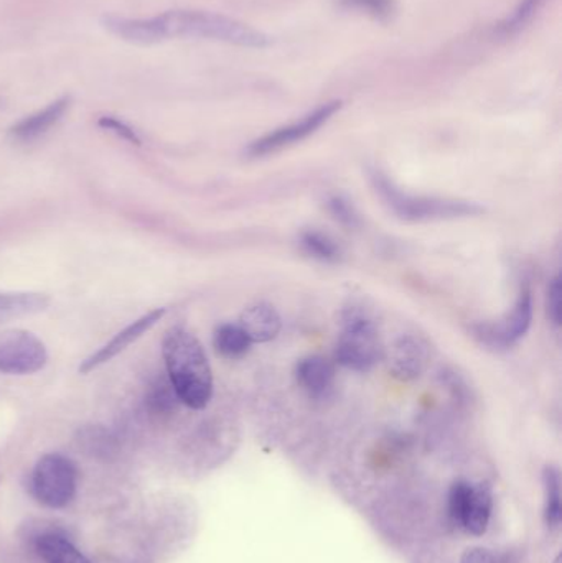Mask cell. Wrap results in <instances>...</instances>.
Returning <instances> with one entry per match:
<instances>
[{
	"instance_id": "cell-1",
	"label": "cell",
	"mask_w": 562,
	"mask_h": 563,
	"mask_svg": "<svg viewBox=\"0 0 562 563\" xmlns=\"http://www.w3.org/2000/svg\"><path fill=\"white\" fill-rule=\"evenodd\" d=\"M102 26L125 42L142 45L172 38L214 40L244 48H266L273 43L267 33L247 23L205 10H168L148 19L108 15Z\"/></svg>"
},
{
	"instance_id": "cell-2",
	"label": "cell",
	"mask_w": 562,
	"mask_h": 563,
	"mask_svg": "<svg viewBox=\"0 0 562 563\" xmlns=\"http://www.w3.org/2000/svg\"><path fill=\"white\" fill-rule=\"evenodd\" d=\"M162 353L178 400L190 409H205L213 396V374L200 341L184 328H172Z\"/></svg>"
},
{
	"instance_id": "cell-3",
	"label": "cell",
	"mask_w": 562,
	"mask_h": 563,
	"mask_svg": "<svg viewBox=\"0 0 562 563\" xmlns=\"http://www.w3.org/2000/svg\"><path fill=\"white\" fill-rule=\"evenodd\" d=\"M376 190L389 208L406 221L454 220L484 213V208L469 201L442 200V198L415 197L403 194L388 178L375 175Z\"/></svg>"
},
{
	"instance_id": "cell-4",
	"label": "cell",
	"mask_w": 562,
	"mask_h": 563,
	"mask_svg": "<svg viewBox=\"0 0 562 563\" xmlns=\"http://www.w3.org/2000/svg\"><path fill=\"white\" fill-rule=\"evenodd\" d=\"M382 356V341L375 321L360 308H349L343 313L342 333L335 351L337 361L349 369L366 373Z\"/></svg>"
},
{
	"instance_id": "cell-5",
	"label": "cell",
	"mask_w": 562,
	"mask_h": 563,
	"mask_svg": "<svg viewBox=\"0 0 562 563\" xmlns=\"http://www.w3.org/2000/svg\"><path fill=\"white\" fill-rule=\"evenodd\" d=\"M33 493L46 508H65L76 493V468L71 460L58 453L40 459L33 470Z\"/></svg>"
},
{
	"instance_id": "cell-6",
	"label": "cell",
	"mask_w": 562,
	"mask_h": 563,
	"mask_svg": "<svg viewBox=\"0 0 562 563\" xmlns=\"http://www.w3.org/2000/svg\"><path fill=\"white\" fill-rule=\"evenodd\" d=\"M48 361L45 344L23 330L0 331V373L12 376L38 373Z\"/></svg>"
},
{
	"instance_id": "cell-7",
	"label": "cell",
	"mask_w": 562,
	"mask_h": 563,
	"mask_svg": "<svg viewBox=\"0 0 562 563\" xmlns=\"http://www.w3.org/2000/svg\"><path fill=\"white\" fill-rule=\"evenodd\" d=\"M340 108H342V101L327 102V104L320 106V108H317L316 111L310 112L300 121L257 139L247 148V154L251 157H264V155L274 154V152L290 147V145L304 141L309 135L316 134L323 124H327L340 111Z\"/></svg>"
},
{
	"instance_id": "cell-8",
	"label": "cell",
	"mask_w": 562,
	"mask_h": 563,
	"mask_svg": "<svg viewBox=\"0 0 562 563\" xmlns=\"http://www.w3.org/2000/svg\"><path fill=\"white\" fill-rule=\"evenodd\" d=\"M533 321V295L528 287L521 288L514 310L498 323L478 324L477 336L491 346L510 347L530 330Z\"/></svg>"
},
{
	"instance_id": "cell-9",
	"label": "cell",
	"mask_w": 562,
	"mask_h": 563,
	"mask_svg": "<svg viewBox=\"0 0 562 563\" xmlns=\"http://www.w3.org/2000/svg\"><path fill=\"white\" fill-rule=\"evenodd\" d=\"M165 314V308H155V310L148 311L144 317L135 320L134 323L129 324L124 330L119 331L109 343H106L101 350L96 351L95 354L82 361L79 366V373L88 374L95 371L96 367L102 366V364L109 363L112 357L121 354L122 351L128 350L134 341H137L142 334L147 333L152 327Z\"/></svg>"
},
{
	"instance_id": "cell-10",
	"label": "cell",
	"mask_w": 562,
	"mask_h": 563,
	"mask_svg": "<svg viewBox=\"0 0 562 563\" xmlns=\"http://www.w3.org/2000/svg\"><path fill=\"white\" fill-rule=\"evenodd\" d=\"M69 102H71L69 96H63L46 108L36 111L35 114L26 115L25 119L12 125L9 132L10 137L19 142H32L42 137L53 125L62 121L63 115L68 111Z\"/></svg>"
},
{
	"instance_id": "cell-11",
	"label": "cell",
	"mask_w": 562,
	"mask_h": 563,
	"mask_svg": "<svg viewBox=\"0 0 562 563\" xmlns=\"http://www.w3.org/2000/svg\"><path fill=\"white\" fill-rule=\"evenodd\" d=\"M428 364V350L415 336H403L393 347L392 367L393 376L399 380H415L421 376Z\"/></svg>"
},
{
	"instance_id": "cell-12",
	"label": "cell",
	"mask_w": 562,
	"mask_h": 563,
	"mask_svg": "<svg viewBox=\"0 0 562 563\" xmlns=\"http://www.w3.org/2000/svg\"><path fill=\"white\" fill-rule=\"evenodd\" d=\"M238 324L243 328L251 343H267L279 334L280 317L271 305L256 303L243 311Z\"/></svg>"
},
{
	"instance_id": "cell-13",
	"label": "cell",
	"mask_w": 562,
	"mask_h": 563,
	"mask_svg": "<svg viewBox=\"0 0 562 563\" xmlns=\"http://www.w3.org/2000/svg\"><path fill=\"white\" fill-rule=\"evenodd\" d=\"M297 383L309 396L322 397L332 389L335 369L323 356H309L297 364Z\"/></svg>"
},
{
	"instance_id": "cell-14",
	"label": "cell",
	"mask_w": 562,
	"mask_h": 563,
	"mask_svg": "<svg viewBox=\"0 0 562 563\" xmlns=\"http://www.w3.org/2000/svg\"><path fill=\"white\" fill-rule=\"evenodd\" d=\"M492 516V492L487 485H472L461 528L472 536H484L487 532Z\"/></svg>"
},
{
	"instance_id": "cell-15",
	"label": "cell",
	"mask_w": 562,
	"mask_h": 563,
	"mask_svg": "<svg viewBox=\"0 0 562 563\" xmlns=\"http://www.w3.org/2000/svg\"><path fill=\"white\" fill-rule=\"evenodd\" d=\"M49 298L45 294L32 291H7L0 294V324L16 318L30 317L46 310Z\"/></svg>"
},
{
	"instance_id": "cell-16",
	"label": "cell",
	"mask_w": 562,
	"mask_h": 563,
	"mask_svg": "<svg viewBox=\"0 0 562 563\" xmlns=\"http://www.w3.org/2000/svg\"><path fill=\"white\" fill-rule=\"evenodd\" d=\"M214 350L228 360H238L243 357L251 350V343L247 334L244 333L240 324L224 323L217 328L213 336Z\"/></svg>"
},
{
	"instance_id": "cell-17",
	"label": "cell",
	"mask_w": 562,
	"mask_h": 563,
	"mask_svg": "<svg viewBox=\"0 0 562 563\" xmlns=\"http://www.w3.org/2000/svg\"><path fill=\"white\" fill-rule=\"evenodd\" d=\"M36 552L45 563H91L68 539L59 536H43L36 542Z\"/></svg>"
},
{
	"instance_id": "cell-18",
	"label": "cell",
	"mask_w": 562,
	"mask_h": 563,
	"mask_svg": "<svg viewBox=\"0 0 562 563\" xmlns=\"http://www.w3.org/2000/svg\"><path fill=\"white\" fill-rule=\"evenodd\" d=\"M544 489H547V522L550 528L561 525V478L554 466H547L543 473Z\"/></svg>"
},
{
	"instance_id": "cell-19",
	"label": "cell",
	"mask_w": 562,
	"mask_h": 563,
	"mask_svg": "<svg viewBox=\"0 0 562 563\" xmlns=\"http://www.w3.org/2000/svg\"><path fill=\"white\" fill-rule=\"evenodd\" d=\"M544 3H547V0H521L514 15L508 16L507 20L500 23L498 33H500L502 36L517 35L521 30L527 29L528 23L543 9Z\"/></svg>"
},
{
	"instance_id": "cell-20",
	"label": "cell",
	"mask_w": 562,
	"mask_h": 563,
	"mask_svg": "<svg viewBox=\"0 0 562 563\" xmlns=\"http://www.w3.org/2000/svg\"><path fill=\"white\" fill-rule=\"evenodd\" d=\"M302 246L310 256L326 261V263H333L340 257V250L335 241L330 240L327 234L317 233V231H307L302 234Z\"/></svg>"
},
{
	"instance_id": "cell-21",
	"label": "cell",
	"mask_w": 562,
	"mask_h": 563,
	"mask_svg": "<svg viewBox=\"0 0 562 563\" xmlns=\"http://www.w3.org/2000/svg\"><path fill=\"white\" fill-rule=\"evenodd\" d=\"M343 9L359 10L378 20H389L396 13V0H339Z\"/></svg>"
},
{
	"instance_id": "cell-22",
	"label": "cell",
	"mask_w": 562,
	"mask_h": 563,
	"mask_svg": "<svg viewBox=\"0 0 562 563\" xmlns=\"http://www.w3.org/2000/svg\"><path fill=\"white\" fill-rule=\"evenodd\" d=\"M175 400H178V397L175 396V390L170 383H168V386L167 384H157L148 393L147 406L154 413H167L174 409Z\"/></svg>"
},
{
	"instance_id": "cell-23",
	"label": "cell",
	"mask_w": 562,
	"mask_h": 563,
	"mask_svg": "<svg viewBox=\"0 0 562 563\" xmlns=\"http://www.w3.org/2000/svg\"><path fill=\"white\" fill-rule=\"evenodd\" d=\"M471 488V483L458 482L452 486L451 495H449V516L459 528H461L462 515H464Z\"/></svg>"
},
{
	"instance_id": "cell-24",
	"label": "cell",
	"mask_w": 562,
	"mask_h": 563,
	"mask_svg": "<svg viewBox=\"0 0 562 563\" xmlns=\"http://www.w3.org/2000/svg\"><path fill=\"white\" fill-rule=\"evenodd\" d=\"M98 125L104 129V131L112 132L118 137L131 142V144L141 145V137H139L137 132L131 125L125 124L124 121H119V119L112 118V115H102V118H99Z\"/></svg>"
},
{
	"instance_id": "cell-25",
	"label": "cell",
	"mask_w": 562,
	"mask_h": 563,
	"mask_svg": "<svg viewBox=\"0 0 562 563\" xmlns=\"http://www.w3.org/2000/svg\"><path fill=\"white\" fill-rule=\"evenodd\" d=\"M561 279L554 277L548 290V314L557 327L561 324Z\"/></svg>"
},
{
	"instance_id": "cell-26",
	"label": "cell",
	"mask_w": 562,
	"mask_h": 563,
	"mask_svg": "<svg viewBox=\"0 0 562 563\" xmlns=\"http://www.w3.org/2000/svg\"><path fill=\"white\" fill-rule=\"evenodd\" d=\"M330 211H332L337 220L350 224V227H353V224H356V221H359V214L353 210L352 203L343 200V198L337 197L330 200Z\"/></svg>"
},
{
	"instance_id": "cell-27",
	"label": "cell",
	"mask_w": 562,
	"mask_h": 563,
	"mask_svg": "<svg viewBox=\"0 0 562 563\" xmlns=\"http://www.w3.org/2000/svg\"><path fill=\"white\" fill-rule=\"evenodd\" d=\"M461 563H497L495 562L494 555L485 549L474 548L469 549L464 555H462Z\"/></svg>"
}]
</instances>
